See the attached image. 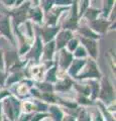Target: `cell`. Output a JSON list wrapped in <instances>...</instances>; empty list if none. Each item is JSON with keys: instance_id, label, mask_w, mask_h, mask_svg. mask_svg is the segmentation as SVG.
Listing matches in <instances>:
<instances>
[{"instance_id": "obj_1", "label": "cell", "mask_w": 116, "mask_h": 121, "mask_svg": "<svg viewBox=\"0 0 116 121\" xmlns=\"http://www.w3.org/2000/svg\"><path fill=\"white\" fill-rule=\"evenodd\" d=\"M71 32L69 31H64L62 32L61 35L58 36V47L59 48H62L66 44V43L71 39Z\"/></svg>"}, {"instance_id": "obj_2", "label": "cell", "mask_w": 116, "mask_h": 121, "mask_svg": "<svg viewBox=\"0 0 116 121\" xmlns=\"http://www.w3.org/2000/svg\"><path fill=\"white\" fill-rule=\"evenodd\" d=\"M102 98L104 100H106L107 102H109L112 98H113V91H112L111 87L108 85V84H105L104 85V88H103V91H102Z\"/></svg>"}, {"instance_id": "obj_3", "label": "cell", "mask_w": 116, "mask_h": 121, "mask_svg": "<svg viewBox=\"0 0 116 121\" xmlns=\"http://www.w3.org/2000/svg\"><path fill=\"white\" fill-rule=\"evenodd\" d=\"M82 41L85 43V45L88 48L89 52H91V55L93 56H96V43H94L93 40H90V39H83Z\"/></svg>"}, {"instance_id": "obj_4", "label": "cell", "mask_w": 116, "mask_h": 121, "mask_svg": "<svg viewBox=\"0 0 116 121\" xmlns=\"http://www.w3.org/2000/svg\"><path fill=\"white\" fill-rule=\"evenodd\" d=\"M93 26L99 31H105V29L107 28V22L103 20H96L93 22Z\"/></svg>"}, {"instance_id": "obj_5", "label": "cell", "mask_w": 116, "mask_h": 121, "mask_svg": "<svg viewBox=\"0 0 116 121\" xmlns=\"http://www.w3.org/2000/svg\"><path fill=\"white\" fill-rule=\"evenodd\" d=\"M0 30L3 32V33H5V35L10 37V30H9V24H8V22H7V20H3L0 22Z\"/></svg>"}, {"instance_id": "obj_6", "label": "cell", "mask_w": 116, "mask_h": 121, "mask_svg": "<svg viewBox=\"0 0 116 121\" xmlns=\"http://www.w3.org/2000/svg\"><path fill=\"white\" fill-rule=\"evenodd\" d=\"M25 10H26V7H22L18 11H16L15 13V18H16V21L17 22H20L24 19L25 17Z\"/></svg>"}, {"instance_id": "obj_7", "label": "cell", "mask_w": 116, "mask_h": 121, "mask_svg": "<svg viewBox=\"0 0 116 121\" xmlns=\"http://www.w3.org/2000/svg\"><path fill=\"white\" fill-rule=\"evenodd\" d=\"M84 65V60H75L74 62V65L72 67V70H71V74L75 75L78 71L80 70V68Z\"/></svg>"}, {"instance_id": "obj_8", "label": "cell", "mask_w": 116, "mask_h": 121, "mask_svg": "<svg viewBox=\"0 0 116 121\" xmlns=\"http://www.w3.org/2000/svg\"><path fill=\"white\" fill-rule=\"evenodd\" d=\"M51 111H52V113H53L54 118H55L56 121H61V119H62V113H61V111L58 110L56 107H52Z\"/></svg>"}, {"instance_id": "obj_9", "label": "cell", "mask_w": 116, "mask_h": 121, "mask_svg": "<svg viewBox=\"0 0 116 121\" xmlns=\"http://www.w3.org/2000/svg\"><path fill=\"white\" fill-rule=\"evenodd\" d=\"M71 60H72V56H71L70 55H68V54H64L63 55V62H62V66L64 67V68H66V67H68V65L70 64V62H71Z\"/></svg>"}, {"instance_id": "obj_10", "label": "cell", "mask_w": 116, "mask_h": 121, "mask_svg": "<svg viewBox=\"0 0 116 121\" xmlns=\"http://www.w3.org/2000/svg\"><path fill=\"white\" fill-rule=\"evenodd\" d=\"M53 50H54V43H51L50 44L47 45V48H46V58L47 59H51L52 58Z\"/></svg>"}, {"instance_id": "obj_11", "label": "cell", "mask_w": 116, "mask_h": 121, "mask_svg": "<svg viewBox=\"0 0 116 121\" xmlns=\"http://www.w3.org/2000/svg\"><path fill=\"white\" fill-rule=\"evenodd\" d=\"M40 52H42V47H40V40L37 39L36 44H35V48H34V50H33V56H34L35 58L37 59V58H39V54H40Z\"/></svg>"}, {"instance_id": "obj_12", "label": "cell", "mask_w": 116, "mask_h": 121, "mask_svg": "<svg viewBox=\"0 0 116 121\" xmlns=\"http://www.w3.org/2000/svg\"><path fill=\"white\" fill-rule=\"evenodd\" d=\"M70 86H71V82L69 80H65L64 82L60 83V84L57 86V89H59V90H66V89H68Z\"/></svg>"}, {"instance_id": "obj_13", "label": "cell", "mask_w": 116, "mask_h": 121, "mask_svg": "<svg viewBox=\"0 0 116 121\" xmlns=\"http://www.w3.org/2000/svg\"><path fill=\"white\" fill-rule=\"evenodd\" d=\"M57 28H55V29H47L44 31V36H46V40H50L52 37L54 36V35L56 32H57Z\"/></svg>"}, {"instance_id": "obj_14", "label": "cell", "mask_w": 116, "mask_h": 121, "mask_svg": "<svg viewBox=\"0 0 116 121\" xmlns=\"http://www.w3.org/2000/svg\"><path fill=\"white\" fill-rule=\"evenodd\" d=\"M32 17L34 18L35 20L39 21V20H40V18H42V12H40L39 9H36V10H34V11H32Z\"/></svg>"}, {"instance_id": "obj_15", "label": "cell", "mask_w": 116, "mask_h": 121, "mask_svg": "<svg viewBox=\"0 0 116 121\" xmlns=\"http://www.w3.org/2000/svg\"><path fill=\"white\" fill-rule=\"evenodd\" d=\"M55 72H56V69H53L50 73H48V76H47V80L50 81H55Z\"/></svg>"}, {"instance_id": "obj_16", "label": "cell", "mask_w": 116, "mask_h": 121, "mask_svg": "<svg viewBox=\"0 0 116 121\" xmlns=\"http://www.w3.org/2000/svg\"><path fill=\"white\" fill-rule=\"evenodd\" d=\"M86 55V52H85V51H84V48H79L77 50V52H76V56H84Z\"/></svg>"}, {"instance_id": "obj_17", "label": "cell", "mask_w": 116, "mask_h": 121, "mask_svg": "<svg viewBox=\"0 0 116 121\" xmlns=\"http://www.w3.org/2000/svg\"><path fill=\"white\" fill-rule=\"evenodd\" d=\"M82 32L85 33V35H88V36H91V37H97V36L94 35V33H92L91 31H89V30H88L87 28H84L83 30H82Z\"/></svg>"}, {"instance_id": "obj_18", "label": "cell", "mask_w": 116, "mask_h": 121, "mask_svg": "<svg viewBox=\"0 0 116 121\" xmlns=\"http://www.w3.org/2000/svg\"><path fill=\"white\" fill-rule=\"evenodd\" d=\"M76 45H77V40L71 41V43H70V50H71V51H73L74 48H76Z\"/></svg>"}, {"instance_id": "obj_19", "label": "cell", "mask_w": 116, "mask_h": 121, "mask_svg": "<svg viewBox=\"0 0 116 121\" xmlns=\"http://www.w3.org/2000/svg\"><path fill=\"white\" fill-rule=\"evenodd\" d=\"M13 78H11V79H9L8 80V83H11V82H13V81H16V80H19V75H14V76H12Z\"/></svg>"}, {"instance_id": "obj_20", "label": "cell", "mask_w": 116, "mask_h": 121, "mask_svg": "<svg viewBox=\"0 0 116 121\" xmlns=\"http://www.w3.org/2000/svg\"><path fill=\"white\" fill-rule=\"evenodd\" d=\"M91 12H92V13H88V17H94L95 15H96V11L91 10Z\"/></svg>"}, {"instance_id": "obj_21", "label": "cell", "mask_w": 116, "mask_h": 121, "mask_svg": "<svg viewBox=\"0 0 116 121\" xmlns=\"http://www.w3.org/2000/svg\"><path fill=\"white\" fill-rule=\"evenodd\" d=\"M43 117H44V115H37V116H35V118L33 119L32 121H39V119H42Z\"/></svg>"}, {"instance_id": "obj_22", "label": "cell", "mask_w": 116, "mask_h": 121, "mask_svg": "<svg viewBox=\"0 0 116 121\" xmlns=\"http://www.w3.org/2000/svg\"><path fill=\"white\" fill-rule=\"evenodd\" d=\"M42 88H43V89H47V90H51L52 89V87L51 86H44V84L43 85V86H40Z\"/></svg>"}, {"instance_id": "obj_23", "label": "cell", "mask_w": 116, "mask_h": 121, "mask_svg": "<svg viewBox=\"0 0 116 121\" xmlns=\"http://www.w3.org/2000/svg\"><path fill=\"white\" fill-rule=\"evenodd\" d=\"M65 121H75L72 117H68V118H66V120Z\"/></svg>"}, {"instance_id": "obj_24", "label": "cell", "mask_w": 116, "mask_h": 121, "mask_svg": "<svg viewBox=\"0 0 116 121\" xmlns=\"http://www.w3.org/2000/svg\"><path fill=\"white\" fill-rule=\"evenodd\" d=\"M0 68H2V58H1V52H0Z\"/></svg>"}, {"instance_id": "obj_25", "label": "cell", "mask_w": 116, "mask_h": 121, "mask_svg": "<svg viewBox=\"0 0 116 121\" xmlns=\"http://www.w3.org/2000/svg\"><path fill=\"white\" fill-rule=\"evenodd\" d=\"M5 95H7V92H3L2 94H0V98H2L3 96H5Z\"/></svg>"}, {"instance_id": "obj_26", "label": "cell", "mask_w": 116, "mask_h": 121, "mask_svg": "<svg viewBox=\"0 0 116 121\" xmlns=\"http://www.w3.org/2000/svg\"><path fill=\"white\" fill-rule=\"evenodd\" d=\"M96 121H102V119H101L100 116H98V117H97V119H96Z\"/></svg>"}, {"instance_id": "obj_27", "label": "cell", "mask_w": 116, "mask_h": 121, "mask_svg": "<svg viewBox=\"0 0 116 121\" xmlns=\"http://www.w3.org/2000/svg\"><path fill=\"white\" fill-rule=\"evenodd\" d=\"M3 82V78H2V75H0V83Z\"/></svg>"}]
</instances>
